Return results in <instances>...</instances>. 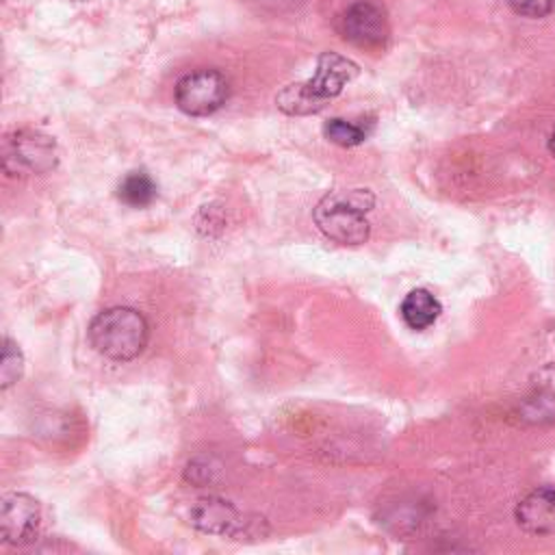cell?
<instances>
[{"mask_svg":"<svg viewBox=\"0 0 555 555\" xmlns=\"http://www.w3.org/2000/svg\"><path fill=\"white\" fill-rule=\"evenodd\" d=\"M358 76V65L336 52H323L317 61L314 78L284 87L275 104L288 115H310L325 106L327 100L338 95L343 87Z\"/></svg>","mask_w":555,"mask_h":555,"instance_id":"obj_1","label":"cell"},{"mask_svg":"<svg viewBox=\"0 0 555 555\" xmlns=\"http://www.w3.org/2000/svg\"><path fill=\"white\" fill-rule=\"evenodd\" d=\"M89 340L98 353L115 362L134 360L150 340L147 319L128 306H113L93 317Z\"/></svg>","mask_w":555,"mask_h":555,"instance_id":"obj_2","label":"cell"},{"mask_svg":"<svg viewBox=\"0 0 555 555\" xmlns=\"http://www.w3.org/2000/svg\"><path fill=\"white\" fill-rule=\"evenodd\" d=\"M375 197L369 189H349L325 195L314 208V221L319 230L343 245H360L369 238V212Z\"/></svg>","mask_w":555,"mask_h":555,"instance_id":"obj_3","label":"cell"},{"mask_svg":"<svg viewBox=\"0 0 555 555\" xmlns=\"http://www.w3.org/2000/svg\"><path fill=\"white\" fill-rule=\"evenodd\" d=\"M230 95L228 78L217 69H197L176 85V104L182 113L204 117L219 111Z\"/></svg>","mask_w":555,"mask_h":555,"instance_id":"obj_4","label":"cell"},{"mask_svg":"<svg viewBox=\"0 0 555 555\" xmlns=\"http://www.w3.org/2000/svg\"><path fill=\"white\" fill-rule=\"evenodd\" d=\"M56 165V147L48 134L17 130L4 143V169L11 176L43 173Z\"/></svg>","mask_w":555,"mask_h":555,"instance_id":"obj_5","label":"cell"},{"mask_svg":"<svg viewBox=\"0 0 555 555\" xmlns=\"http://www.w3.org/2000/svg\"><path fill=\"white\" fill-rule=\"evenodd\" d=\"M338 28L349 43L364 50L384 48L390 35L386 11L371 0H358L351 7H347Z\"/></svg>","mask_w":555,"mask_h":555,"instance_id":"obj_6","label":"cell"},{"mask_svg":"<svg viewBox=\"0 0 555 555\" xmlns=\"http://www.w3.org/2000/svg\"><path fill=\"white\" fill-rule=\"evenodd\" d=\"M41 527V507L37 499L24 492L2 496L0 505V538L11 546H26L35 542Z\"/></svg>","mask_w":555,"mask_h":555,"instance_id":"obj_7","label":"cell"},{"mask_svg":"<svg viewBox=\"0 0 555 555\" xmlns=\"http://www.w3.org/2000/svg\"><path fill=\"white\" fill-rule=\"evenodd\" d=\"M189 522L199 531L215 535H241L251 527V520H245L230 501L219 496L197 499L189 512Z\"/></svg>","mask_w":555,"mask_h":555,"instance_id":"obj_8","label":"cell"},{"mask_svg":"<svg viewBox=\"0 0 555 555\" xmlns=\"http://www.w3.org/2000/svg\"><path fill=\"white\" fill-rule=\"evenodd\" d=\"M516 522L533 535L555 533V483L531 490L516 505Z\"/></svg>","mask_w":555,"mask_h":555,"instance_id":"obj_9","label":"cell"},{"mask_svg":"<svg viewBox=\"0 0 555 555\" xmlns=\"http://www.w3.org/2000/svg\"><path fill=\"white\" fill-rule=\"evenodd\" d=\"M399 312L410 330H425L436 323V319L442 312V306L429 291L414 288L403 297Z\"/></svg>","mask_w":555,"mask_h":555,"instance_id":"obj_10","label":"cell"},{"mask_svg":"<svg viewBox=\"0 0 555 555\" xmlns=\"http://www.w3.org/2000/svg\"><path fill=\"white\" fill-rule=\"evenodd\" d=\"M117 195L124 204L132 208H143L154 202L156 197V184L145 171H130L117 186Z\"/></svg>","mask_w":555,"mask_h":555,"instance_id":"obj_11","label":"cell"},{"mask_svg":"<svg viewBox=\"0 0 555 555\" xmlns=\"http://www.w3.org/2000/svg\"><path fill=\"white\" fill-rule=\"evenodd\" d=\"M325 137L336 143V145H343V147H353L358 143H362L366 139V130L364 126H358V124H351V121H345V119H330L323 128Z\"/></svg>","mask_w":555,"mask_h":555,"instance_id":"obj_12","label":"cell"},{"mask_svg":"<svg viewBox=\"0 0 555 555\" xmlns=\"http://www.w3.org/2000/svg\"><path fill=\"white\" fill-rule=\"evenodd\" d=\"M24 373V356L22 349L4 336L2 340V364H0V382L2 388H9L11 384H15Z\"/></svg>","mask_w":555,"mask_h":555,"instance_id":"obj_13","label":"cell"},{"mask_svg":"<svg viewBox=\"0 0 555 555\" xmlns=\"http://www.w3.org/2000/svg\"><path fill=\"white\" fill-rule=\"evenodd\" d=\"M507 4L525 17H544L555 11V0H507Z\"/></svg>","mask_w":555,"mask_h":555,"instance_id":"obj_14","label":"cell"},{"mask_svg":"<svg viewBox=\"0 0 555 555\" xmlns=\"http://www.w3.org/2000/svg\"><path fill=\"white\" fill-rule=\"evenodd\" d=\"M548 150H551V154L555 156V130H553V134H551V139H548Z\"/></svg>","mask_w":555,"mask_h":555,"instance_id":"obj_15","label":"cell"}]
</instances>
